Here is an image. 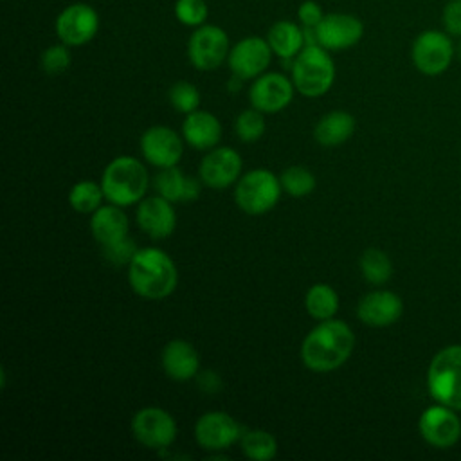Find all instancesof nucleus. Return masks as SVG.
<instances>
[{"mask_svg":"<svg viewBox=\"0 0 461 461\" xmlns=\"http://www.w3.org/2000/svg\"><path fill=\"white\" fill-rule=\"evenodd\" d=\"M355 348L351 328L339 319L319 321L301 344L303 364L315 373H330L348 362Z\"/></svg>","mask_w":461,"mask_h":461,"instance_id":"f257e3e1","label":"nucleus"},{"mask_svg":"<svg viewBox=\"0 0 461 461\" xmlns=\"http://www.w3.org/2000/svg\"><path fill=\"white\" fill-rule=\"evenodd\" d=\"M130 288L142 299L169 297L178 285V270L167 252L157 247L139 249L128 265Z\"/></svg>","mask_w":461,"mask_h":461,"instance_id":"f03ea898","label":"nucleus"},{"mask_svg":"<svg viewBox=\"0 0 461 461\" xmlns=\"http://www.w3.org/2000/svg\"><path fill=\"white\" fill-rule=\"evenodd\" d=\"M148 185L149 175L144 162L130 155H121L110 160L101 175L104 200L119 207L139 203L144 198Z\"/></svg>","mask_w":461,"mask_h":461,"instance_id":"7ed1b4c3","label":"nucleus"},{"mask_svg":"<svg viewBox=\"0 0 461 461\" xmlns=\"http://www.w3.org/2000/svg\"><path fill=\"white\" fill-rule=\"evenodd\" d=\"M335 76L337 68L331 52L321 45H304L290 68L294 86L304 97H321L330 92Z\"/></svg>","mask_w":461,"mask_h":461,"instance_id":"20e7f679","label":"nucleus"},{"mask_svg":"<svg viewBox=\"0 0 461 461\" xmlns=\"http://www.w3.org/2000/svg\"><path fill=\"white\" fill-rule=\"evenodd\" d=\"M427 387L438 403L461 411V344L447 346L432 357Z\"/></svg>","mask_w":461,"mask_h":461,"instance_id":"39448f33","label":"nucleus"},{"mask_svg":"<svg viewBox=\"0 0 461 461\" xmlns=\"http://www.w3.org/2000/svg\"><path fill=\"white\" fill-rule=\"evenodd\" d=\"M283 187L279 176L270 169L256 167L241 175L234 187L236 205L250 216H259L274 209L281 198Z\"/></svg>","mask_w":461,"mask_h":461,"instance_id":"423d86ee","label":"nucleus"},{"mask_svg":"<svg viewBox=\"0 0 461 461\" xmlns=\"http://www.w3.org/2000/svg\"><path fill=\"white\" fill-rule=\"evenodd\" d=\"M456 56V45L452 36L445 31L425 29L411 45V59L418 72L425 76L443 74Z\"/></svg>","mask_w":461,"mask_h":461,"instance_id":"0eeeda50","label":"nucleus"},{"mask_svg":"<svg viewBox=\"0 0 461 461\" xmlns=\"http://www.w3.org/2000/svg\"><path fill=\"white\" fill-rule=\"evenodd\" d=\"M230 52V40L225 29L214 23H203L193 29L187 40V59L202 72L216 70L227 61Z\"/></svg>","mask_w":461,"mask_h":461,"instance_id":"6e6552de","label":"nucleus"},{"mask_svg":"<svg viewBox=\"0 0 461 461\" xmlns=\"http://www.w3.org/2000/svg\"><path fill=\"white\" fill-rule=\"evenodd\" d=\"M135 441L149 450H166L176 439V421L166 409L149 405L139 409L130 423Z\"/></svg>","mask_w":461,"mask_h":461,"instance_id":"1a4fd4ad","label":"nucleus"},{"mask_svg":"<svg viewBox=\"0 0 461 461\" xmlns=\"http://www.w3.org/2000/svg\"><path fill=\"white\" fill-rule=\"evenodd\" d=\"M99 13L85 2L68 4L59 11L54 22V31L59 41L68 47L86 45L99 32Z\"/></svg>","mask_w":461,"mask_h":461,"instance_id":"9d476101","label":"nucleus"},{"mask_svg":"<svg viewBox=\"0 0 461 461\" xmlns=\"http://www.w3.org/2000/svg\"><path fill=\"white\" fill-rule=\"evenodd\" d=\"M243 436L241 425L225 411H209L194 423V439L200 448L218 454L238 443Z\"/></svg>","mask_w":461,"mask_h":461,"instance_id":"9b49d317","label":"nucleus"},{"mask_svg":"<svg viewBox=\"0 0 461 461\" xmlns=\"http://www.w3.org/2000/svg\"><path fill=\"white\" fill-rule=\"evenodd\" d=\"M272 56L274 52L267 38L245 36L230 47L227 65L232 76L243 81H252L263 72H267Z\"/></svg>","mask_w":461,"mask_h":461,"instance_id":"f8f14e48","label":"nucleus"},{"mask_svg":"<svg viewBox=\"0 0 461 461\" xmlns=\"http://www.w3.org/2000/svg\"><path fill=\"white\" fill-rule=\"evenodd\" d=\"M184 137L178 135L173 128L164 124H155L144 130L139 140L140 155L144 160L157 169L178 166L184 155Z\"/></svg>","mask_w":461,"mask_h":461,"instance_id":"ddd939ff","label":"nucleus"},{"mask_svg":"<svg viewBox=\"0 0 461 461\" xmlns=\"http://www.w3.org/2000/svg\"><path fill=\"white\" fill-rule=\"evenodd\" d=\"M295 86L292 77L281 72H263L249 88L250 106L263 113H277L285 110L295 94Z\"/></svg>","mask_w":461,"mask_h":461,"instance_id":"4468645a","label":"nucleus"},{"mask_svg":"<svg viewBox=\"0 0 461 461\" xmlns=\"http://www.w3.org/2000/svg\"><path fill=\"white\" fill-rule=\"evenodd\" d=\"M317 43L330 52L355 47L364 36V22L351 13H326L315 27Z\"/></svg>","mask_w":461,"mask_h":461,"instance_id":"2eb2a0df","label":"nucleus"},{"mask_svg":"<svg viewBox=\"0 0 461 461\" xmlns=\"http://www.w3.org/2000/svg\"><path fill=\"white\" fill-rule=\"evenodd\" d=\"M243 160L234 148L216 146L205 153L198 166V176L205 187L223 191L241 176Z\"/></svg>","mask_w":461,"mask_h":461,"instance_id":"dca6fc26","label":"nucleus"},{"mask_svg":"<svg viewBox=\"0 0 461 461\" xmlns=\"http://www.w3.org/2000/svg\"><path fill=\"white\" fill-rule=\"evenodd\" d=\"M454 411L456 409L448 405L438 403L421 412L418 430L429 445L436 448H448L457 443L461 436V421Z\"/></svg>","mask_w":461,"mask_h":461,"instance_id":"f3484780","label":"nucleus"},{"mask_svg":"<svg viewBox=\"0 0 461 461\" xmlns=\"http://www.w3.org/2000/svg\"><path fill=\"white\" fill-rule=\"evenodd\" d=\"M137 225L151 240L169 238L176 229V212L169 200L160 194L142 198L137 203Z\"/></svg>","mask_w":461,"mask_h":461,"instance_id":"a211bd4d","label":"nucleus"},{"mask_svg":"<svg viewBox=\"0 0 461 461\" xmlns=\"http://www.w3.org/2000/svg\"><path fill=\"white\" fill-rule=\"evenodd\" d=\"M403 312L400 295L389 290H373L366 294L357 304V317L373 328L394 324Z\"/></svg>","mask_w":461,"mask_h":461,"instance_id":"6ab92c4d","label":"nucleus"},{"mask_svg":"<svg viewBox=\"0 0 461 461\" xmlns=\"http://www.w3.org/2000/svg\"><path fill=\"white\" fill-rule=\"evenodd\" d=\"M160 366L167 378L175 382H187L196 378L200 373V355L191 342L173 339L162 348Z\"/></svg>","mask_w":461,"mask_h":461,"instance_id":"aec40b11","label":"nucleus"},{"mask_svg":"<svg viewBox=\"0 0 461 461\" xmlns=\"http://www.w3.org/2000/svg\"><path fill=\"white\" fill-rule=\"evenodd\" d=\"M157 194L169 200L171 203L194 202L202 193V180L184 175L178 166L162 167L151 180Z\"/></svg>","mask_w":461,"mask_h":461,"instance_id":"412c9836","label":"nucleus"},{"mask_svg":"<svg viewBox=\"0 0 461 461\" xmlns=\"http://www.w3.org/2000/svg\"><path fill=\"white\" fill-rule=\"evenodd\" d=\"M182 137L193 149L209 151L216 148L221 139V122L214 113L198 108L182 121Z\"/></svg>","mask_w":461,"mask_h":461,"instance_id":"4be33fe9","label":"nucleus"},{"mask_svg":"<svg viewBox=\"0 0 461 461\" xmlns=\"http://www.w3.org/2000/svg\"><path fill=\"white\" fill-rule=\"evenodd\" d=\"M90 230L94 240L101 245V249L119 243L128 238L130 220L122 207L115 203H103L97 211L90 216Z\"/></svg>","mask_w":461,"mask_h":461,"instance_id":"5701e85b","label":"nucleus"},{"mask_svg":"<svg viewBox=\"0 0 461 461\" xmlns=\"http://www.w3.org/2000/svg\"><path fill=\"white\" fill-rule=\"evenodd\" d=\"M267 41L279 59H294L306 45L304 27L299 22L279 20L270 25L267 32Z\"/></svg>","mask_w":461,"mask_h":461,"instance_id":"b1692460","label":"nucleus"},{"mask_svg":"<svg viewBox=\"0 0 461 461\" xmlns=\"http://www.w3.org/2000/svg\"><path fill=\"white\" fill-rule=\"evenodd\" d=\"M355 131V117L346 110L328 112L313 128L315 140L324 148L344 144Z\"/></svg>","mask_w":461,"mask_h":461,"instance_id":"393cba45","label":"nucleus"},{"mask_svg":"<svg viewBox=\"0 0 461 461\" xmlns=\"http://www.w3.org/2000/svg\"><path fill=\"white\" fill-rule=\"evenodd\" d=\"M304 308L317 322L333 319L339 312V294L328 283H315L304 295Z\"/></svg>","mask_w":461,"mask_h":461,"instance_id":"a878e982","label":"nucleus"},{"mask_svg":"<svg viewBox=\"0 0 461 461\" xmlns=\"http://www.w3.org/2000/svg\"><path fill=\"white\" fill-rule=\"evenodd\" d=\"M103 200L104 193L101 182L97 184L94 180H79L68 191L70 207L81 214H92L103 205Z\"/></svg>","mask_w":461,"mask_h":461,"instance_id":"bb28decb","label":"nucleus"},{"mask_svg":"<svg viewBox=\"0 0 461 461\" xmlns=\"http://www.w3.org/2000/svg\"><path fill=\"white\" fill-rule=\"evenodd\" d=\"M241 452L254 461H270L277 454V439L274 434L263 429H252L243 432L241 439Z\"/></svg>","mask_w":461,"mask_h":461,"instance_id":"cd10ccee","label":"nucleus"},{"mask_svg":"<svg viewBox=\"0 0 461 461\" xmlns=\"http://www.w3.org/2000/svg\"><path fill=\"white\" fill-rule=\"evenodd\" d=\"M360 272L371 285H384L393 276V263L389 256L380 249H367L360 256Z\"/></svg>","mask_w":461,"mask_h":461,"instance_id":"c85d7f7f","label":"nucleus"},{"mask_svg":"<svg viewBox=\"0 0 461 461\" xmlns=\"http://www.w3.org/2000/svg\"><path fill=\"white\" fill-rule=\"evenodd\" d=\"M279 180H281L283 191L294 198H303L310 194L317 185L315 175L304 166H290L283 169Z\"/></svg>","mask_w":461,"mask_h":461,"instance_id":"c756f323","label":"nucleus"},{"mask_svg":"<svg viewBox=\"0 0 461 461\" xmlns=\"http://www.w3.org/2000/svg\"><path fill=\"white\" fill-rule=\"evenodd\" d=\"M167 99H169V104L176 112L187 115V113L198 110L202 95H200V90L196 88V85H193L189 81H176L169 86Z\"/></svg>","mask_w":461,"mask_h":461,"instance_id":"7c9ffc66","label":"nucleus"},{"mask_svg":"<svg viewBox=\"0 0 461 461\" xmlns=\"http://www.w3.org/2000/svg\"><path fill=\"white\" fill-rule=\"evenodd\" d=\"M265 128H267V122H265L263 112L256 110L254 106L240 112V115L236 117V122H234L236 135L241 142H256L258 139L263 137Z\"/></svg>","mask_w":461,"mask_h":461,"instance_id":"2f4dec72","label":"nucleus"},{"mask_svg":"<svg viewBox=\"0 0 461 461\" xmlns=\"http://www.w3.org/2000/svg\"><path fill=\"white\" fill-rule=\"evenodd\" d=\"M72 63V54L70 47L65 45L63 41L49 45L41 56H40V67L45 74L49 76H59L63 74Z\"/></svg>","mask_w":461,"mask_h":461,"instance_id":"473e14b6","label":"nucleus"},{"mask_svg":"<svg viewBox=\"0 0 461 461\" xmlns=\"http://www.w3.org/2000/svg\"><path fill=\"white\" fill-rule=\"evenodd\" d=\"M173 13L182 25L191 29H196L207 23V16H209L205 0H176Z\"/></svg>","mask_w":461,"mask_h":461,"instance_id":"72a5a7b5","label":"nucleus"},{"mask_svg":"<svg viewBox=\"0 0 461 461\" xmlns=\"http://www.w3.org/2000/svg\"><path fill=\"white\" fill-rule=\"evenodd\" d=\"M101 250H103V256L106 258L108 263L121 267V265H130V261L133 259V256L137 254L139 249L135 247L133 240L126 238V240H122L119 243H113L110 247H104Z\"/></svg>","mask_w":461,"mask_h":461,"instance_id":"f704fd0d","label":"nucleus"},{"mask_svg":"<svg viewBox=\"0 0 461 461\" xmlns=\"http://www.w3.org/2000/svg\"><path fill=\"white\" fill-rule=\"evenodd\" d=\"M443 31L452 38H461V0H447L441 9Z\"/></svg>","mask_w":461,"mask_h":461,"instance_id":"c9c22d12","label":"nucleus"},{"mask_svg":"<svg viewBox=\"0 0 461 461\" xmlns=\"http://www.w3.org/2000/svg\"><path fill=\"white\" fill-rule=\"evenodd\" d=\"M324 14L326 13L322 11L321 4L315 0H303L297 7V22L308 29H315L324 18Z\"/></svg>","mask_w":461,"mask_h":461,"instance_id":"e433bc0d","label":"nucleus"},{"mask_svg":"<svg viewBox=\"0 0 461 461\" xmlns=\"http://www.w3.org/2000/svg\"><path fill=\"white\" fill-rule=\"evenodd\" d=\"M196 378H198L202 391H205V393H218L221 389V378L214 371H209V369L202 371L196 375Z\"/></svg>","mask_w":461,"mask_h":461,"instance_id":"4c0bfd02","label":"nucleus"},{"mask_svg":"<svg viewBox=\"0 0 461 461\" xmlns=\"http://www.w3.org/2000/svg\"><path fill=\"white\" fill-rule=\"evenodd\" d=\"M456 54L461 58V41H459V45H456Z\"/></svg>","mask_w":461,"mask_h":461,"instance_id":"58836bf2","label":"nucleus"}]
</instances>
